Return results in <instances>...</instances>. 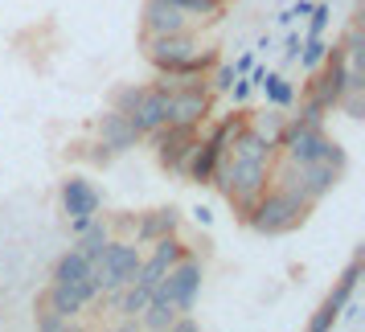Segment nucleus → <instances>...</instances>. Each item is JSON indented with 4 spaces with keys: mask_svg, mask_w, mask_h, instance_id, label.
I'll return each mask as SVG.
<instances>
[{
    "mask_svg": "<svg viewBox=\"0 0 365 332\" xmlns=\"http://www.w3.org/2000/svg\"><path fill=\"white\" fill-rule=\"evenodd\" d=\"M336 320H341V312H332L329 304H320V312H316L312 320H308V328H312V332H329L332 324H336Z\"/></svg>",
    "mask_w": 365,
    "mask_h": 332,
    "instance_id": "obj_32",
    "label": "nucleus"
},
{
    "mask_svg": "<svg viewBox=\"0 0 365 332\" xmlns=\"http://www.w3.org/2000/svg\"><path fill=\"white\" fill-rule=\"evenodd\" d=\"M140 29L144 33H185V29H193V21L185 17L181 9H173L168 0H144Z\"/></svg>",
    "mask_w": 365,
    "mask_h": 332,
    "instance_id": "obj_15",
    "label": "nucleus"
},
{
    "mask_svg": "<svg viewBox=\"0 0 365 332\" xmlns=\"http://www.w3.org/2000/svg\"><path fill=\"white\" fill-rule=\"evenodd\" d=\"M83 275H91V259H86L78 247L66 250V254L53 263V283H74V279H83Z\"/></svg>",
    "mask_w": 365,
    "mask_h": 332,
    "instance_id": "obj_23",
    "label": "nucleus"
},
{
    "mask_svg": "<svg viewBox=\"0 0 365 332\" xmlns=\"http://www.w3.org/2000/svg\"><path fill=\"white\" fill-rule=\"evenodd\" d=\"M210 103H214V90H210L205 83L173 86V95H168V123L201 128V123L210 119Z\"/></svg>",
    "mask_w": 365,
    "mask_h": 332,
    "instance_id": "obj_8",
    "label": "nucleus"
},
{
    "mask_svg": "<svg viewBox=\"0 0 365 332\" xmlns=\"http://www.w3.org/2000/svg\"><path fill=\"white\" fill-rule=\"evenodd\" d=\"M201 279H205L201 263L185 254L181 263H173L165 275H160V283L152 287V296H156V299H168L177 312H193V308H197V296H201Z\"/></svg>",
    "mask_w": 365,
    "mask_h": 332,
    "instance_id": "obj_4",
    "label": "nucleus"
},
{
    "mask_svg": "<svg viewBox=\"0 0 365 332\" xmlns=\"http://www.w3.org/2000/svg\"><path fill=\"white\" fill-rule=\"evenodd\" d=\"M250 66H255V53H250V50H247V53H238V62H234V74H247Z\"/></svg>",
    "mask_w": 365,
    "mask_h": 332,
    "instance_id": "obj_34",
    "label": "nucleus"
},
{
    "mask_svg": "<svg viewBox=\"0 0 365 332\" xmlns=\"http://www.w3.org/2000/svg\"><path fill=\"white\" fill-rule=\"evenodd\" d=\"M197 144V128H185V123H165L152 132V148H156V160L168 168V172H185V160Z\"/></svg>",
    "mask_w": 365,
    "mask_h": 332,
    "instance_id": "obj_9",
    "label": "nucleus"
},
{
    "mask_svg": "<svg viewBox=\"0 0 365 332\" xmlns=\"http://www.w3.org/2000/svg\"><path fill=\"white\" fill-rule=\"evenodd\" d=\"M279 152H283V160H292V165L329 160V165L345 168V148L332 144L329 135H324V123H308V119H292V123L283 128Z\"/></svg>",
    "mask_w": 365,
    "mask_h": 332,
    "instance_id": "obj_3",
    "label": "nucleus"
},
{
    "mask_svg": "<svg viewBox=\"0 0 365 332\" xmlns=\"http://www.w3.org/2000/svg\"><path fill=\"white\" fill-rule=\"evenodd\" d=\"M299 46H304V37L287 33V50H283V53H287V62H296V58H299Z\"/></svg>",
    "mask_w": 365,
    "mask_h": 332,
    "instance_id": "obj_33",
    "label": "nucleus"
},
{
    "mask_svg": "<svg viewBox=\"0 0 365 332\" xmlns=\"http://www.w3.org/2000/svg\"><path fill=\"white\" fill-rule=\"evenodd\" d=\"M217 62V50H210V46H201L197 53H189L185 62H177L173 70H156L160 74V86H189V83H205V74H210V66Z\"/></svg>",
    "mask_w": 365,
    "mask_h": 332,
    "instance_id": "obj_14",
    "label": "nucleus"
},
{
    "mask_svg": "<svg viewBox=\"0 0 365 332\" xmlns=\"http://www.w3.org/2000/svg\"><path fill=\"white\" fill-rule=\"evenodd\" d=\"M177 226H181V209H173V205L152 209V214H144L135 222V247H148V242L165 238V234H177Z\"/></svg>",
    "mask_w": 365,
    "mask_h": 332,
    "instance_id": "obj_17",
    "label": "nucleus"
},
{
    "mask_svg": "<svg viewBox=\"0 0 365 332\" xmlns=\"http://www.w3.org/2000/svg\"><path fill=\"white\" fill-rule=\"evenodd\" d=\"M148 299H152V287H144V283H128L123 296H119V312L128 316V320H140V312L148 308Z\"/></svg>",
    "mask_w": 365,
    "mask_h": 332,
    "instance_id": "obj_26",
    "label": "nucleus"
},
{
    "mask_svg": "<svg viewBox=\"0 0 365 332\" xmlns=\"http://www.w3.org/2000/svg\"><path fill=\"white\" fill-rule=\"evenodd\" d=\"M193 217H197V226H214V214H210L205 205H197V209H193Z\"/></svg>",
    "mask_w": 365,
    "mask_h": 332,
    "instance_id": "obj_35",
    "label": "nucleus"
},
{
    "mask_svg": "<svg viewBox=\"0 0 365 332\" xmlns=\"http://www.w3.org/2000/svg\"><path fill=\"white\" fill-rule=\"evenodd\" d=\"M329 21H332V4H329V0H316L312 13H308V37H324Z\"/></svg>",
    "mask_w": 365,
    "mask_h": 332,
    "instance_id": "obj_29",
    "label": "nucleus"
},
{
    "mask_svg": "<svg viewBox=\"0 0 365 332\" xmlns=\"http://www.w3.org/2000/svg\"><path fill=\"white\" fill-rule=\"evenodd\" d=\"M152 254L148 259H140V271H135V279L132 283H144V287H156L160 283V275H165L173 263H181L189 250L177 242V234H165V238H156V242H148Z\"/></svg>",
    "mask_w": 365,
    "mask_h": 332,
    "instance_id": "obj_12",
    "label": "nucleus"
},
{
    "mask_svg": "<svg viewBox=\"0 0 365 332\" xmlns=\"http://www.w3.org/2000/svg\"><path fill=\"white\" fill-rule=\"evenodd\" d=\"M140 50L156 70H173L189 53H197L201 41L193 37V29H185V33H140Z\"/></svg>",
    "mask_w": 365,
    "mask_h": 332,
    "instance_id": "obj_7",
    "label": "nucleus"
},
{
    "mask_svg": "<svg viewBox=\"0 0 365 332\" xmlns=\"http://www.w3.org/2000/svg\"><path fill=\"white\" fill-rule=\"evenodd\" d=\"M140 140H144V135L132 128V119H128V115H119V111H107V115L99 119V144L111 152V156H119V152H132Z\"/></svg>",
    "mask_w": 365,
    "mask_h": 332,
    "instance_id": "obj_16",
    "label": "nucleus"
},
{
    "mask_svg": "<svg viewBox=\"0 0 365 332\" xmlns=\"http://www.w3.org/2000/svg\"><path fill=\"white\" fill-rule=\"evenodd\" d=\"M357 283H361V250H357V254H353V263L341 271V283L332 287V296L324 299V304H329L332 312H341V308H345V299L357 296Z\"/></svg>",
    "mask_w": 365,
    "mask_h": 332,
    "instance_id": "obj_20",
    "label": "nucleus"
},
{
    "mask_svg": "<svg viewBox=\"0 0 365 332\" xmlns=\"http://www.w3.org/2000/svg\"><path fill=\"white\" fill-rule=\"evenodd\" d=\"M99 189L86 181V177H66L62 181V209L70 214V230L74 234H83L86 226H91V217L99 214Z\"/></svg>",
    "mask_w": 365,
    "mask_h": 332,
    "instance_id": "obj_10",
    "label": "nucleus"
},
{
    "mask_svg": "<svg viewBox=\"0 0 365 332\" xmlns=\"http://www.w3.org/2000/svg\"><path fill=\"white\" fill-rule=\"evenodd\" d=\"M173 320H177V308H173L168 299L152 296L148 308L140 312V320H135V324H140V328H148V332H168V328H173Z\"/></svg>",
    "mask_w": 365,
    "mask_h": 332,
    "instance_id": "obj_22",
    "label": "nucleus"
},
{
    "mask_svg": "<svg viewBox=\"0 0 365 332\" xmlns=\"http://www.w3.org/2000/svg\"><path fill=\"white\" fill-rule=\"evenodd\" d=\"M226 152H230V156H242V160H275V148H271L250 123H242V128L234 132V140H230V148Z\"/></svg>",
    "mask_w": 365,
    "mask_h": 332,
    "instance_id": "obj_18",
    "label": "nucleus"
},
{
    "mask_svg": "<svg viewBox=\"0 0 365 332\" xmlns=\"http://www.w3.org/2000/svg\"><path fill=\"white\" fill-rule=\"evenodd\" d=\"M34 324H37V332H62V328H70V320L58 312V308H50V304H46V296H41V304H37Z\"/></svg>",
    "mask_w": 365,
    "mask_h": 332,
    "instance_id": "obj_28",
    "label": "nucleus"
},
{
    "mask_svg": "<svg viewBox=\"0 0 365 332\" xmlns=\"http://www.w3.org/2000/svg\"><path fill=\"white\" fill-rule=\"evenodd\" d=\"M345 86H349V62H345L341 41H332L329 53H324V62H320V70H312L308 103H316L320 111H332L341 103V95H345Z\"/></svg>",
    "mask_w": 365,
    "mask_h": 332,
    "instance_id": "obj_6",
    "label": "nucleus"
},
{
    "mask_svg": "<svg viewBox=\"0 0 365 332\" xmlns=\"http://www.w3.org/2000/svg\"><path fill=\"white\" fill-rule=\"evenodd\" d=\"M107 242H111V226H107V222H95V217H91V226H86V230L78 234V250H83L86 259L95 263V259L103 254V247H107Z\"/></svg>",
    "mask_w": 365,
    "mask_h": 332,
    "instance_id": "obj_25",
    "label": "nucleus"
},
{
    "mask_svg": "<svg viewBox=\"0 0 365 332\" xmlns=\"http://www.w3.org/2000/svg\"><path fill=\"white\" fill-rule=\"evenodd\" d=\"M312 214V201L304 197V193H296V189H283V185H267L263 197L255 201V209H250L247 226L255 234H287L296 230V226H304V217Z\"/></svg>",
    "mask_w": 365,
    "mask_h": 332,
    "instance_id": "obj_2",
    "label": "nucleus"
},
{
    "mask_svg": "<svg viewBox=\"0 0 365 332\" xmlns=\"http://www.w3.org/2000/svg\"><path fill=\"white\" fill-rule=\"evenodd\" d=\"M140 99H144V86H119L115 99H111V111H119V115H132Z\"/></svg>",
    "mask_w": 365,
    "mask_h": 332,
    "instance_id": "obj_31",
    "label": "nucleus"
},
{
    "mask_svg": "<svg viewBox=\"0 0 365 332\" xmlns=\"http://www.w3.org/2000/svg\"><path fill=\"white\" fill-rule=\"evenodd\" d=\"M210 185L234 205V217L247 222L250 209H255V201L263 197V189L271 185V160H242V156H230L226 152L217 160Z\"/></svg>",
    "mask_w": 365,
    "mask_h": 332,
    "instance_id": "obj_1",
    "label": "nucleus"
},
{
    "mask_svg": "<svg viewBox=\"0 0 365 332\" xmlns=\"http://www.w3.org/2000/svg\"><path fill=\"white\" fill-rule=\"evenodd\" d=\"M173 9H181L193 25H214L226 17V0H168Z\"/></svg>",
    "mask_w": 365,
    "mask_h": 332,
    "instance_id": "obj_19",
    "label": "nucleus"
},
{
    "mask_svg": "<svg viewBox=\"0 0 365 332\" xmlns=\"http://www.w3.org/2000/svg\"><path fill=\"white\" fill-rule=\"evenodd\" d=\"M336 107H341L349 119H361L365 115V86H345V95H341Z\"/></svg>",
    "mask_w": 365,
    "mask_h": 332,
    "instance_id": "obj_30",
    "label": "nucleus"
},
{
    "mask_svg": "<svg viewBox=\"0 0 365 332\" xmlns=\"http://www.w3.org/2000/svg\"><path fill=\"white\" fill-rule=\"evenodd\" d=\"M259 90L267 95V103L271 107H279V111H287L292 103H296V86L287 83L283 74H263V83H259Z\"/></svg>",
    "mask_w": 365,
    "mask_h": 332,
    "instance_id": "obj_24",
    "label": "nucleus"
},
{
    "mask_svg": "<svg viewBox=\"0 0 365 332\" xmlns=\"http://www.w3.org/2000/svg\"><path fill=\"white\" fill-rule=\"evenodd\" d=\"M324 53H329V41H324V37H304V46H299V58H296V62L308 70V74H312V70H320Z\"/></svg>",
    "mask_w": 365,
    "mask_h": 332,
    "instance_id": "obj_27",
    "label": "nucleus"
},
{
    "mask_svg": "<svg viewBox=\"0 0 365 332\" xmlns=\"http://www.w3.org/2000/svg\"><path fill=\"white\" fill-rule=\"evenodd\" d=\"M95 299H99L95 275H83V279H74V283H50V291H46V304L58 308L66 320H74V316L83 312L86 304H95Z\"/></svg>",
    "mask_w": 365,
    "mask_h": 332,
    "instance_id": "obj_11",
    "label": "nucleus"
},
{
    "mask_svg": "<svg viewBox=\"0 0 365 332\" xmlns=\"http://www.w3.org/2000/svg\"><path fill=\"white\" fill-rule=\"evenodd\" d=\"M247 123L255 128V132L263 135L271 148L279 152V140H283V128H287V119L279 115V107H271V111H255V115H247Z\"/></svg>",
    "mask_w": 365,
    "mask_h": 332,
    "instance_id": "obj_21",
    "label": "nucleus"
},
{
    "mask_svg": "<svg viewBox=\"0 0 365 332\" xmlns=\"http://www.w3.org/2000/svg\"><path fill=\"white\" fill-rule=\"evenodd\" d=\"M140 247L135 242H119V238H111L107 247H103V254L91 263V275H95V283H99V291H111V287H128V283L135 279V271H140Z\"/></svg>",
    "mask_w": 365,
    "mask_h": 332,
    "instance_id": "obj_5",
    "label": "nucleus"
},
{
    "mask_svg": "<svg viewBox=\"0 0 365 332\" xmlns=\"http://www.w3.org/2000/svg\"><path fill=\"white\" fill-rule=\"evenodd\" d=\"M168 95H173V90H168V86H144V99L135 103V111L128 119H132V128L140 135H152L156 132V128H165L168 123Z\"/></svg>",
    "mask_w": 365,
    "mask_h": 332,
    "instance_id": "obj_13",
    "label": "nucleus"
}]
</instances>
